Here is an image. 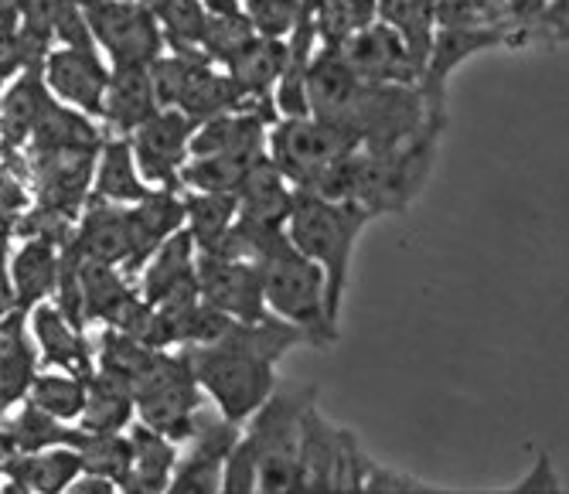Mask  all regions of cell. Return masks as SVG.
<instances>
[{
	"label": "cell",
	"instance_id": "3957f363",
	"mask_svg": "<svg viewBox=\"0 0 569 494\" xmlns=\"http://www.w3.org/2000/svg\"><path fill=\"white\" fill-rule=\"evenodd\" d=\"M369 212L345 202V198H325L315 191H297L293 209L287 215V235L297 250L318 263L325 280H328V311L338 321L341 296L351 270V253L361 229L369 225Z\"/></svg>",
	"mask_w": 569,
	"mask_h": 494
},
{
	"label": "cell",
	"instance_id": "4dcf8cb0",
	"mask_svg": "<svg viewBox=\"0 0 569 494\" xmlns=\"http://www.w3.org/2000/svg\"><path fill=\"white\" fill-rule=\"evenodd\" d=\"M252 24L246 18V11H209L204 18V31H201V52L212 62H229L236 52L252 41Z\"/></svg>",
	"mask_w": 569,
	"mask_h": 494
},
{
	"label": "cell",
	"instance_id": "484cf974",
	"mask_svg": "<svg viewBox=\"0 0 569 494\" xmlns=\"http://www.w3.org/2000/svg\"><path fill=\"white\" fill-rule=\"evenodd\" d=\"M72 447L79 451L82 461V474L113 481L117 487H123L133 474V443L130 433H86L79 426V436Z\"/></svg>",
	"mask_w": 569,
	"mask_h": 494
},
{
	"label": "cell",
	"instance_id": "44dd1931",
	"mask_svg": "<svg viewBox=\"0 0 569 494\" xmlns=\"http://www.w3.org/2000/svg\"><path fill=\"white\" fill-rule=\"evenodd\" d=\"M150 191L153 188L137 171L130 137L102 140L89 198H99V202H113V205H137V202H143Z\"/></svg>",
	"mask_w": 569,
	"mask_h": 494
},
{
	"label": "cell",
	"instance_id": "4316f807",
	"mask_svg": "<svg viewBox=\"0 0 569 494\" xmlns=\"http://www.w3.org/2000/svg\"><path fill=\"white\" fill-rule=\"evenodd\" d=\"M236 215H239L236 194H209V191L184 194V229L191 232L198 253L219 250V242L232 229Z\"/></svg>",
	"mask_w": 569,
	"mask_h": 494
},
{
	"label": "cell",
	"instance_id": "e0dca14e",
	"mask_svg": "<svg viewBox=\"0 0 569 494\" xmlns=\"http://www.w3.org/2000/svg\"><path fill=\"white\" fill-rule=\"evenodd\" d=\"M287 69V38L252 34V41L226 62L229 79L239 85L246 103H273V89Z\"/></svg>",
	"mask_w": 569,
	"mask_h": 494
},
{
	"label": "cell",
	"instance_id": "9a60e30c",
	"mask_svg": "<svg viewBox=\"0 0 569 494\" xmlns=\"http://www.w3.org/2000/svg\"><path fill=\"white\" fill-rule=\"evenodd\" d=\"M72 250L86 260L99 263H113L127 266L133 253V225H130V205H113V202H99L89 198L86 209L79 212L76 235H72Z\"/></svg>",
	"mask_w": 569,
	"mask_h": 494
},
{
	"label": "cell",
	"instance_id": "2e32d148",
	"mask_svg": "<svg viewBox=\"0 0 569 494\" xmlns=\"http://www.w3.org/2000/svg\"><path fill=\"white\" fill-rule=\"evenodd\" d=\"M161 110L158 92H153L150 65H113L107 95H102L99 117L110 123L113 137H130Z\"/></svg>",
	"mask_w": 569,
	"mask_h": 494
},
{
	"label": "cell",
	"instance_id": "e575fe53",
	"mask_svg": "<svg viewBox=\"0 0 569 494\" xmlns=\"http://www.w3.org/2000/svg\"><path fill=\"white\" fill-rule=\"evenodd\" d=\"M0 494H34L31 487H24L21 481L8 477V474H0Z\"/></svg>",
	"mask_w": 569,
	"mask_h": 494
},
{
	"label": "cell",
	"instance_id": "52a82bcc",
	"mask_svg": "<svg viewBox=\"0 0 569 494\" xmlns=\"http://www.w3.org/2000/svg\"><path fill=\"white\" fill-rule=\"evenodd\" d=\"M86 21L113 65H153L168 48L158 14L143 0H99L86 8Z\"/></svg>",
	"mask_w": 569,
	"mask_h": 494
},
{
	"label": "cell",
	"instance_id": "ffe728a7",
	"mask_svg": "<svg viewBox=\"0 0 569 494\" xmlns=\"http://www.w3.org/2000/svg\"><path fill=\"white\" fill-rule=\"evenodd\" d=\"M51 95L48 85H44V75H41V65H28L11 85L8 92L0 95V140L11 151L28 143V137L34 133L38 120L44 117V110L51 107Z\"/></svg>",
	"mask_w": 569,
	"mask_h": 494
},
{
	"label": "cell",
	"instance_id": "d6a6232c",
	"mask_svg": "<svg viewBox=\"0 0 569 494\" xmlns=\"http://www.w3.org/2000/svg\"><path fill=\"white\" fill-rule=\"evenodd\" d=\"M219 494H256V481H252V461H249V451L239 436L236 451L226 464V477H222V491Z\"/></svg>",
	"mask_w": 569,
	"mask_h": 494
},
{
	"label": "cell",
	"instance_id": "6da1fadb",
	"mask_svg": "<svg viewBox=\"0 0 569 494\" xmlns=\"http://www.w3.org/2000/svg\"><path fill=\"white\" fill-rule=\"evenodd\" d=\"M307 344L303 331L280 317L232 321L216 341L181 349L194 369L201 392L229 423H249L277 392V362Z\"/></svg>",
	"mask_w": 569,
	"mask_h": 494
},
{
	"label": "cell",
	"instance_id": "1f68e13d",
	"mask_svg": "<svg viewBox=\"0 0 569 494\" xmlns=\"http://www.w3.org/2000/svg\"><path fill=\"white\" fill-rule=\"evenodd\" d=\"M242 11L256 34L290 38L300 21V0H242Z\"/></svg>",
	"mask_w": 569,
	"mask_h": 494
},
{
	"label": "cell",
	"instance_id": "83f0119b",
	"mask_svg": "<svg viewBox=\"0 0 569 494\" xmlns=\"http://www.w3.org/2000/svg\"><path fill=\"white\" fill-rule=\"evenodd\" d=\"M24 403L44 410L48 416H56L62 423H79L86 406V379L59 369H38Z\"/></svg>",
	"mask_w": 569,
	"mask_h": 494
},
{
	"label": "cell",
	"instance_id": "d590c367",
	"mask_svg": "<svg viewBox=\"0 0 569 494\" xmlns=\"http://www.w3.org/2000/svg\"><path fill=\"white\" fill-rule=\"evenodd\" d=\"M72 4H79V8L86 11V8H92V4H99V0H72Z\"/></svg>",
	"mask_w": 569,
	"mask_h": 494
},
{
	"label": "cell",
	"instance_id": "4fadbf2b",
	"mask_svg": "<svg viewBox=\"0 0 569 494\" xmlns=\"http://www.w3.org/2000/svg\"><path fill=\"white\" fill-rule=\"evenodd\" d=\"M41 75L51 95L66 99L69 107L89 117H99L102 95H107V82H110V69L102 62L99 48L62 44L59 52H48L41 59Z\"/></svg>",
	"mask_w": 569,
	"mask_h": 494
},
{
	"label": "cell",
	"instance_id": "7a4b0ae2",
	"mask_svg": "<svg viewBox=\"0 0 569 494\" xmlns=\"http://www.w3.org/2000/svg\"><path fill=\"white\" fill-rule=\"evenodd\" d=\"M437 140L440 130H427L396 147H355L315 194L345 198L369 215H399L423 188L437 158Z\"/></svg>",
	"mask_w": 569,
	"mask_h": 494
},
{
	"label": "cell",
	"instance_id": "7c38bea8",
	"mask_svg": "<svg viewBox=\"0 0 569 494\" xmlns=\"http://www.w3.org/2000/svg\"><path fill=\"white\" fill-rule=\"evenodd\" d=\"M137 290L153 308H188L198 301V245L188 229H178L158 245L140 270Z\"/></svg>",
	"mask_w": 569,
	"mask_h": 494
},
{
	"label": "cell",
	"instance_id": "8992f818",
	"mask_svg": "<svg viewBox=\"0 0 569 494\" xmlns=\"http://www.w3.org/2000/svg\"><path fill=\"white\" fill-rule=\"evenodd\" d=\"M355 140L318 117H277L267 133V158L297 191H318L328 174L355 151Z\"/></svg>",
	"mask_w": 569,
	"mask_h": 494
},
{
	"label": "cell",
	"instance_id": "d4e9b609",
	"mask_svg": "<svg viewBox=\"0 0 569 494\" xmlns=\"http://www.w3.org/2000/svg\"><path fill=\"white\" fill-rule=\"evenodd\" d=\"M4 433L11 440L14 454H34V451H48V447H72L79 426L76 423H62L56 416H48L44 410L21 403L18 413H8L4 420Z\"/></svg>",
	"mask_w": 569,
	"mask_h": 494
},
{
	"label": "cell",
	"instance_id": "277c9868",
	"mask_svg": "<svg viewBox=\"0 0 569 494\" xmlns=\"http://www.w3.org/2000/svg\"><path fill=\"white\" fill-rule=\"evenodd\" d=\"M133 406L143 426L164 433L168 440L181 443V447L194 436L204 413H209L194 369L181 349L158 352L150 359L147 372L133 385Z\"/></svg>",
	"mask_w": 569,
	"mask_h": 494
},
{
	"label": "cell",
	"instance_id": "5b68a950",
	"mask_svg": "<svg viewBox=\"0 0 569 494\" xmlns=\"http://www.w3.org/2000/svg\"><path fill=\"white\" fill-rule=\"evenodd\" d=\"M150 79L161 110H181L194 123H204L229 110L260 107V103H246V95L229 79V72L216 69V62L204 52L161 56L150 65Z\"/></svg>",
	"mask_w": 569,
	"mask_h": 494
},
{
	"label": "cell",
	"instance_id": "9c48e42d",
	"mask_svg": "<svg viewBox=\"0 0 569 494\" xmlns=\"http://www.w3.org/2000/svg\"><path fill=\"white\" fill-rule=\"evenodd\" d=\"M242 436L239 423H229L222 413H204L194 436L184 443L188 454H181L174 481L164 494H219L226 464Z\"/></svg>",
	"mask_w": 569,
	"mask_h": 494
},
{
	"label": "cell",
	"instance_id": "7402d4cb",
	"mask_svg": "<svg viewBox=\"0 0 569 494\" xmlns=\"http://www.w3.org/2000/svg\"><path fill=\"white\" fill-rule=\"evenodd\" d=\"M133 420V389L107 372H92L86 379V406L76 426L86 433H127Z\"/></svg>",
	"mask_w": 569,
	"mask_h": 494
},
{
	"label": "cell",
	"instance_id": "ac0fdd59",
	"mask_svg": "<svg viewBox=\"0 0 569 494\" xmlns=\"http://www.w3.org/2000/svg\"><path fill=\"white\" fill-rule=\"evenodd\" d=\"M236 198H239V215L242 219L267 222V225H287L297 188L280 174V168L267 154H260L249 164Z\"/></svg>",
	"mask_w": 569,
	"mask_h": 494
},
{
	"label": "cell",
	"instance_id": "ba28073f",
	"mask_svg": "<svg viewBox=\"0 0 569 494\" xmlns=\"http://www.w3.org/2000/svg\"><path fill=\"white\" fill-rule=\"evenodd\" d=\"M198 296L232 321L270 317L260 266L239 256L198 253Z\"/></svg>",
	"mask_w": 569,
	"mask_h": 494
},
{
	"label": "cell",
	"instance_id": "cb8c5ba5",
	"mask_svg": "<svg viewBox=\"0 0 569 494\" xmlns=\"http://www.w3.org/2000/svg\"><path fill=\"white\" fill-rule=\"evenodd\" d=\"M127 433H130V443H133V474H130V481H137L150 494H164L171 487L178 461H181V443L168 440L158 430L143 426L140 420H133Z\"/></svg>",
	"mask_w": 569,
	"mask_h": 494
},
{
	"label": "cell",
	"instance_id": "8fae6325",
	"mask_svg": "<svg viewBox=\"0 0 569 494\" xmlns=\"http://www.w3.org/2000/svg\"><path fill=\"white\" fill-rule=\"evenodd\" d=\"M194 127L198 123L181 110H158L143 127L130 133L137 171L150 188H181L178 174L188 161Z\"/></svg>",
	"mask_w": 569,
	"mask_h": 494
},
{
	"label": "cell",
	"instance_id": "f1b7e54d",
	"mask_svg": "<svg viewBox=\"0 0 569 494\" xmlns=\"http://www.w3.org/2000/svg\"><path fill=\"white\" fill-rule=\"evenodd\" d=\"M153 355H158V349H147V344L137 341L133 334H127L120 327H102V334L96 341V372H107L133 389Z\"/></svg>",
	"mask_w": 569,
	"mask_h": 494
},
{
	"label": "cell",
	"instance_id": "5bb4252c",
	"mask_svg": "<svg viewBox=\"0 0 569 494\" xmlns=\"http://www.w3.org/2000/svg\"><path fill=\"white\" fill-rule=\"evenodd\" d=\"M31 341L38 349L41 369H59L89 379L96 372V344H89L86 331L76 327L56 304L44 301L31 314Z\"/></svg>",
	"mask_w": 569,
	"mask_h": 494
},
{
	"label": "cell",
	"instance_id": "836d02e7",
	"mask_svg": "<svg viewBox=\"0 0 569 494\" xmlns=\"http://www.w3.org/2000/svg\"><path fill=\"white\" fill-rule=\"evenodd\" d=\"M66 494H120V487L113 481H102L92 474H82L72 487H66Z\"/></svg>",
	"mask_w": 569,
	"mask_h": 494
},
{
	"label": "cell",
	"instance_id": "f546056e",
	"mask_svg": "<svg viewBox=\"0 0 569 494\" xmlns=\"http://www.w3.org/2000/svg\"><path fill=\"white\" fill-rule=\"evenodd\" d=\"M252 161L242 158H226V154H204V158H188L178 184L188 191H209V194H236L246 171Z\"/></svg>",
	"mask_w": 569,
	"mask_h": 494
},
{
	"label": "cell",
	"instance_id": "d6986e66",
	"mask_svg": "<svg viewBox=\"0 0 569 494\" xmlns=\"http://www.w3.org/2000/svg\"><path fill=\"white\" fill-rule=\"evenodd\" d=\"M59 263H62V250L41 239H21V245L11 253L8 273H11V286H14V301L21 311H34L38 304L51 301L59 283Z\"/></svg>",
	"mask_w": 569,
	"mask_h": 494
},
{
	"label": "cell",
	"instance_id": "603a6c76",
	"mask_svg": "<svg viewBox=\"0 0 569 494\" xmlns=\"http://www.w3.org/2000/svg\"><path fill=\"white\" fill-rule=\"evenodd\" d=\"M0 474L31 487L34 494H66L82 477V461L76 447H48L34 454H14Z\"/></svg>",
	"mask_w": 569,
	"mask_h": 494
},
{
	"label": "cell",
	"instance_id": "30bf717a",
	"mask_svg": "<svg viewBox=\"0 0 569 494\" xmlns=\"http://www.w3.org/2000/svg\"><path fill=\"white\" fill-rule=\"evenodd\" d=\"M338 52L345 65L366 82H389V85L423 82V69L412 59L402 34L379 18L366 28H358L345 44H338Z\"/></svg>",
	"mask_w": 569,
	"mask_h": 494
}]
</instances>
